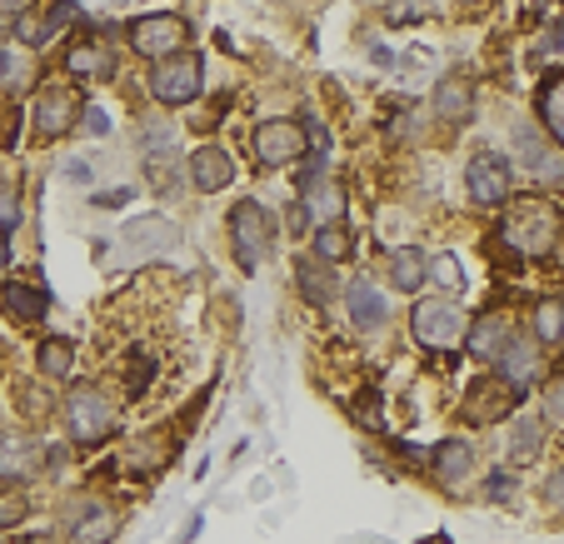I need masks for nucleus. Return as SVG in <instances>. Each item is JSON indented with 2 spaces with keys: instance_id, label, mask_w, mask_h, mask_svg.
<instances>
[{
  "instance_id": "1",
  "label": "nucleus",
  "mask_w": 564,
  "mask_h": 544,
  "mask_svg": "<svg viewBox=\"0 0 564 544\" xmlns=\"http://www.w3.org/2000/svg\"><path fill=\"white\" fill-rule=\"evenodd\" d=\"M465 330H469V315L459 309V300H449V295H430L410 309V335H415V345L430 355H445V350H455V345H465Z\"/></svg>"
},
{
  "instance_id": "2",
  "label": "nucleus",
  "mask_w": 564,
  "mask_h": 544,
  "mask_svg": "<svg viewBox=\"0 0 564 544\" xmlns=\"http://www.w3.org/2000/svg\"><path fill=\"white\" fill-rule=\"evenodd\" d=\"M560 225H564V215H560V205L554 200H520V210L505 215V240H510L520 255L540 260V255H550L554 250Z\"/></svg>"
},
{
  "instance_id": "3",
  "label": "nucleus",
  "mask_w": 564,
  "mask_h": 544,
  "mask_svg": "<svg viewBox=\"0 0 564 544\" xmlns=\"http://www.w3.org/2000/svg\"><path fill=\"white\" fill-rule=\"evenodd\" d=\"M230 246L246 275H256L265 265L270 246H275V220H270V210L260 200H240L230 210Z\"/></svg>"
},
{
  "instance_id": "4",
  "label": "nucleus",
  "mask_w": 564,
  "mask_h": 544,
  "mask_svg": "<svg viewBox=\"0 0 564 544\" xmlns=\"http://www.w3.org/2000/svg\"><path fill=\"white\" fill-rule=\"evenodd\" d=\"M65 425H70L75 445H106L110 429H116V405L100 384H75L70 400H65Z\"/></svg>"
},
{
  "instance_id": "5",
  "label": "nucleus",
  "mask_w": 564,
  "mask_h": 544,
  "mask_svg": "<svg viewBox=\"0 0 564 544\" xmlns=\"http://www.w3.org/2000/svg\"><path fill=\"white\" fill-rule=\"evenodd\" d=\"M205 90V65L200 55H165V61L150 65V96L160 100V106H191V100H200Z\"/></svg>"
},
{
  "instance_id": "6",
  "label": "nucleus",
  "mask_w": 564,
  "mask_h": 544,
  "mask_svg": "<svg viewBox=\"0 0 564 544\" xmlns=\"http://www.w3.org/2000/svg\"><path fill=\"white\" fill-rule=\"evenodd\" d=\"M126 41L135 55L145 61H165V55H181L191 45V21L185 15H140V21L126 25Z\"/></svg>"
},
{
  "instance_id": "7",
  "label": "nucleus",
  "mask_w": 564,
  "mask_h": 544,
  "mask_svg": "<svg viewBox=\"0 0 564 544\" xmlns=\"http://www.w3.org/2000/svg\"><path fill=\"white\" fill-rule=\"evenodd\" d=\"M465 191L475 205H505L514 191V165L500 150H475L465 165Z\"/></svg>"
},
{
  "instance_id": "8",
  "label": "nucleus",
  "mask_w": 564,
  "mask_h": 544,
  "mask_svg": "<svg viewBox=\"0 0 564 544\" xmlns=\"http://www.w3.org/2000/svg\"><path fill=\"white\" fill-rule=\"evenodd\" d=\"M256 155L260 165H300L310 155L305 120H265L256 130Z\"/></svg>"
},
{
  "instance_id": "9",
  "label": "nucleus",
  "mask_w": 564,
  "mask_h": 544,
  "mask_svg": "<svg viewBox=\"0 0 564 544\" xmlns=\"http://www.w3.org/2000/svg\"><path fill=\"white\" fill-rule=\"evenodd\" d=\"M80 120V96L75 90H65V86H51V90H41V96L31 100V130H35V140H61L65 130Z\"/></svg>"
},
{
  "instance_id": "10",
  "label": "nucleus",
  "mask_w": 564,
  "mask_h": 544,
  "mask_svg": "<svg viewBox=\"0 0 564 544\" xmlns=\"http://www.w3.org/2000/svg\"><path fill=\"white\" fill-rule=\"evenodd\" d=\"M495 370H500V384H510V390H520V395H524V390L540 380L544 355H540V345H534V340H520V335H514V340L500 350Z\"/></svg>"
},
{
  "instance_id": "11",
  "label": "nucleus",
  "mask_w": 564,
  "mask_h": 544,
  "mask_svg": "<svg viewBox=\"0 0 564 544\" xmlns=\"http://www.w3.org/2000/svg\"><path fill=\"white\" fill-rule=\"evenodd\" d=\"M35 470H41V445H35V435H25V429H0V480H35Z\"/></svg>"
},
{
  "instance_id": "12",
  "label": "nucleus",
  "mask_w": 564,
  "mask_h": 544,
  "mask_svg": "<svg viewBox=\"0 0 564 544\" xmlns=\"http://www.w3.org/2000/svg\"><path fill=\"white\" fill-rule=\"evenodd\" d=\"M120 534V514L106 500H80L70 520V544H110Z\"/></svg>"
},
{
  "instance_id": "13",
  "label": "nucleus",
  "mask_w": 564,
  "mask_h": 544,
  "mask_svg": "<svg viewBox=\"0 0 564 544\" xmlns=\"http://www.w3.org/2000/svg\"><path fill=\"white\" fill-rule=\"evenodd\" d=\"M430 106H435L440 120L465 126V120L475 116V80H469V75H440V86H435V96H430Z\"/></svg>"
},
{
  "instance_id": "14",
  "label": "nucleus",
  "mask_w": 564,
  "mask_h": 544,
  "mask_svg": "<svg viewBox=\"0 0 564 544\" xmlns=\"http://www.w3.org/2000/svg\"><path fill=\"white\" fill-rule=\"evenodd\" d=\"M510 340H514V325H510V315H505V309H490V315H479L475 330H465L469 355H475V360H485V365L500 360V350H505Z\"/></svg>"
},
{
  "instance_id": "15",
  "label": "nucleus",
  "mask_w": 564,
  "mask_h": 544,
  "mask_svg": "<svg viewBox=\"0 0 564 544\" xmlns=\"http://www.w3.org/2000/svg\"><path fill=\"white\" fill-rule=\"evenodd\" d=\"M345 309H350V325H355V330H380V325L390 320V300H384L365 275L345 285Z\"/></svg>"
},
{
  "instance_id": "16",
  "label": "nucleus",
  "mask_w": 564,
  "mask_h": 544,
  "mask_svg": "<svg viewBox=\"0 0 564 544\" xmlns=\"http://www.w3.org/2000/svg\"><path fill=\"white\" fill-rule=\"evenodd\" d=\"M230 181H235V161H230V150H225V145H200L191 155V185L200 195L225 191Z\"/></svg>"
},
{
  "instance_id": "17",
  "label": "nucleus",
  "mask_w": 564,
  "mask_h": 544,
  "mask_svg": "<svg viewBox=\"0 0 564 544\" xmlns=\"http://www.w3.org/2000/svg\"><path fill=\"white\" fill-rule=\"evenodd\" d=\"M514 145L524 150L520 161H524V171H530V175H540V181H550V185L564 175V155H560V150L544 145L540 130H534V126H514Z\"/></svg>"
},
{
  "instance_id": "18",
  "label": "nucleus",
  "mask_w": 564,
  "mask_h": 544,
  "mask_svg": "<svg viewBox=\"0 0 564 544\" xmlns=\"http://www.w3.org/2000/svg\"><path fill=\"white\" fill-rule=\"evenodd\" d=\"M75 21H80V0H55L41 21H21V41L31 45V51H41V45H51L55 35H61L65 25H75Z\"/></svg>"
},
{
  "instance_id": "19",
  "label": "nucleus",
  "mask_w": 564,
  "mask_h": 544,
  "mask_svg": "<svg viewBox=\"0 0 564 544\" xmlns=\"http://www.w3.org/2000/svg\"><path fill=\"white\" fill-rule=\"evenodd\" d=\"M65 70L80 75V80H110L116 75V51L106 41H80L65 55Z\"/></svg>"
},
{
  "instance_id": "20",
  "label": "nucleus",
  "mask_w": 564,
  "mask_h": 544,
  "mask_svg": "<svg viewBox=\"0 0 564 544\" xmlns=\"http://www.w3.org/2000/svg\"><path fill=\"white\" fill-rule=\"evenodd\" d=\"M430 465H435V475L445 485H465L469 475H475V445L469 439H440L435 455H430Z\"/></svg>"
},
{
  "instance_id": "21",
  "label": "nucleus",
  "mask_w": 564,
  "mask_h": 544,
  "mask_svg": "<svg viewBox=\"0 0 564 544\" xmlns=\"http://www.w3.org/2000/svg\"><path fill=\"white\" fill-rule=\"evenodd\" d=\"M295 285H300V295H305V305H315V309H325L335 300L330 265H325V260H315V255H300L295 260Z\"/></svg>"
},
{
  "instance_id": "22",
  "label": "nucleus",
  "mask_w": 564,
  "mask_h": 544,
  "mask_svg": "<svg viewBox=\"0 0 564 544\" xmlns=\"http://www.w3.org/2000/svg\"><path fill=\"white\" fill-rule=\"evenodd\" d=\"M384 275H390V290H400V295H415V290L430 280V255H425V250H415V246L394 250Z\"/></svg>"
},
{
  "instance_id": "23",
  "label": "nucleus",
  "mask_w": 564,
  "mask_h": 544,
  "mask_svg": "<svg viewBox=\"0 0 564 544\" xmlns=\"http://www.w3.org/2000/svg\"><path fill=\"white\" fill-rule=\"evenodd\" d=\"M300 205L310 210V220L315 225H325V220H340V210H345V195H340V185L335 181H325V175H315V181H305L300 185Z\"/></svg>"
},
{
  "instance_id": "24",
  "label": "nucleus",
  "mask_w": 564,
  "mask_h": 544,
  "mask_svg": "<svg viewBox=\"0 0 564 544\" xmlns=\"http://www.w3.org/2000/svg\"><path fill=\"white\" fill-rule=\"evenodd\" d=\"M505 449H510L514 465H534L540 449H544V420H534V415L510 420V429H505Z\"/></svg>"
},
{
  "instance_id": "25",
  "label": "nucleus",
  "mask_w": 564,
  "mask_h": 544,
  "mask_svg": "<svg viewBox=\"0 0 564 544\" xmlns=\"http://www.w3.org/2000/svg\"><path fill=\"white\" fill-rule=\"evenodd\" d=\"M310 236H315V250H310V255L325 260V265H340V260L355 255V230L345 220H325V225H315Z\"/></svg>"
},
{
  "instance_id": "26",
  "label": "nucleus",
  "mask_w": 564,
  "mask_h": 544,
  "mask_svg": "<svg viewBox=\"0 0 564 544\" xmlns=\"http://www.w3.org/2000/svg\"><path fill=\"white\" fill-rule=\"evenodd\" d=\"M0 305H6V315H11L15 325H31L45 315V290L21 285V280H6V285H0Z\"/></svg>"
},
{
  "instance_id": "27",
  "label": "nucleus",
  "mask_w": 564,
  "mask_h": 544,
  "mask_svg": "<svg viewBox=\"0 0 564 544\" xmlns=\"http://www.w3.org/2000/svg\"><path fill=\"white\" fill-rule=\"evenodd\" d=\"M175 140H181V130H175L171 116H145L140 120V150H145L150 161H171Z\"/></svg>"
},
{
  "instance_id": "28",
  "label": "nucleus",
  "mask_w": 564,
  "mask_h": 544,
  "mask_svg": "<svg viewBox=\"0 0 564 544\" xmlns=\"http://www.w3.org/2000/svg\"><path fill=\"white\" fill-rule=\"evenodd\" d=\"M35 370L51 374V380H65V374L75 370V345H70V340H61V335L41 340V350H35Z\"/></svg>"
},
{
  "instance_id": "29",
  "label": "nucleus",
  "mask_w": 564,
  "mask_h": 544,
  "mask_svg": "<svg viewBox=\"0 0 564 544\" xmlns=\"http://www.w3.org/2000/svg\"><path fill=\"white\" fill-rule=\"evenodd\" d=\"M534 340L540 345H564V300L550 295L534 305Z\"/></svg>"
},
{
  "instance_id": "30",
  "label": "nucleus",
  "mask_w": 564,
  "mask_h": 544,
  "mask_svg": "<svg viewBox=\"0 0 564 544\" xmlns=\"http://www.w3.org/2000/svg\"><path fill=\"white\" fill-rule=\"evenodd\" d=\"M540 120H544V130L564 145V70L540 90Z\"/></svg>"
},
{
  "instance_id": "31",
  "label": "nucleus",
  "mask_w": 564,
  "mask_h": 544,
  "mask_svg": "<svg viewBox=\"0 0 564 544\" xmlns=\"http://www.w3.org/2000/svg\"><path fill=\"white\" fill-rule=\"evenodd\" d=\"M540 420L550 429H564V370L544 380V395H540Z\"/></svg>"
},
{
  "instance_id": "32",
  "label": "nucleus",
  "mask_w": 564,
  "mask_h": 544,
  "mask_svg": "<svg viewBox=\"0 0 564 544\" xmlns=\"http://www.w3.org/2000/svg\"><path fill=\"white\" fill-rule=\"evenodd\" d=\"M430 280H435V285H445V295H449V300H455L459 290H465V270H459V260L449 255V250H445V255L430 260Z\"/></svg>"
},
{
  "instance_id": "33",
  "label": "nucleus",
  "mask_w": 564,
  "mask_h": 544,
  "mask_svg": "<svg viewBox=\"0 0 564 544\" xmlns=\"http://www.w3.org/2000/svg\"><path fill=\"white\" fill-rule=\"evenodd\" d=\"M425 15H435V0H390L384 6V21H394V25H415Z\"/></svg>"
},
{
  "instance_id": "34",
  "label": "nucleus",
  "mask_w": 564,
  "mask_h": 544,
  "mask_svg": "<svg viewBox=\"0 0 564 544\" xmlns=\"http://www.w3.org/2000/svg\"><path fill=\"white\" fill-rule=\"evenodd\" d=\"M21 215H25V205H21V191H15L11 181H0V230L11 236L15 225H21Z\"/></svg>"
},
{
  "instance_id": "35",
  "label": "nucleus",
  "mask_w": 564,
  "mask_h": 544,
  "mask_svg": "<svg viewBox=\"0 0 564 544\" xmlns=\"http://www.w3.org/2000/svg\"><path fill=\"white\" fill-rule=\"evenodd\" d=\"M479 494H485V500H520V475H514V470L490 475V480L479 485Z\"/></svg>"
},
{
  "instance_id": "36",
  "label": "nucleus",
  "mask_w": 564,
  "mask_h": 544,
  "mask_svg": "<svg viewBox=\"0 0 564 544\" xmlns=\"http://www.w3.org/2000/svg\"><path fill=\"white\" fill-rule=\"evenodd\" d=\"M25 514H31V504H25L21 490H0V530H15Z\"/></svg>"
},
{
  "instance_id": "37",
  "label": "nucleus",
  "mask_w": 564,
  "mask_h": 544,
  "mask_svg": "<svg viewBox=\"0 0 564 544\" xmlns=\"http://www.w3.org/2000/svg\"><path fill=\"white\" fill-rule=\"evenodd\" d=\"M130 200H135V191H130V185H110V191H100L90 205H100V210H120V205H130Z\"/></svg>"
},
{
  "instance_id": "38",
  "label": "nucleus",
  "mask_w": 564,
  "mask_h": 544,
  "mask_svg": "<svg viewBox=\"0 0 564 544\" xmlns=\"http://www.w3.org/2000/svg\"><path fill=\"white\" fill-rule=\"evenodd\" d=\"M534 55H540V61H554V55H564V25H550V31H544V41L534 45Z\"/></svg>"
},
{
  "instance_id": "39",
  "label": "nucleus",
  "mask_w": 564,
  "mask_h": 544,
  "mask_svg": "<svg viewBox=\"0 0 564 544\" xmlns=\"http://www.w3.org/2000/svg\"><path fill=\"white\" fill-rule=\"evenodd\" d=\"M80 126H86V135H110V116L100 106H86L80 110Z\"/></svg>"
},
{
  "instance_id": "40",
  "label": "nucleus",
  "mask_w": 564,
  "mask_h": 544,
  "mask_svg": "<svg viewBox=\"0 0 564 544\" xmlns=\"http://www.w3.org/2000/svg\"><path fill=\"white\" fill-rule=\"evenodd\" d=\"M355 415H360L370 429H384V420H380V400H375V390H365V405H355Z\"/></svg>"
},
{
  "instance_id": "41",
  "label": "nucleus",
  "mask_w": 564,
  "mask_h": 544,
  "mask_svg": "<svg viewBox=\"0 0 564 544\" xmlns=\"http://www.w3.org/2000/svg\"><path fill=\"white\" fill-rule=\"evenodd\" d=\"M285 220H290V230H295V236H310V230H315V220H310V210L300 200L285 210Z\"/></svg>"
},
{
  "instance_id": "42",
  "label": "nucleus",
  "mask_w": 564,
  "mask_h": 544,
  "mask_svg": "<svg viewBox=\"0 0 564 544\" xmlns=\"http://www.w3.org/2000/svg\"><path fill=\"white\" fill-rule=\"evenodd\" d=\"M35 0H0V25H11V21H25V11H31Z\"/></svg>"
},
{
  "instance_id": "43",
  "label": "nucleus",
  "mask_w": 564,
  "mask_h": 544,
  "mask_svg": "<svg viewBox=\"0 0 564 544\" xmlns=\"http://www.w3.org/2000/svg\"><path fill=\"white\" fill-rule=\"evenodd\" d=\"M544 500H550L554 510H564V470H554L550 480H544Z\"/></svg>"
},
{
  "instance_id": "44",
  "label": "nucleus",
  "mask_w": 564,
  "mask_h": 544,
  "mask_svg": "<svg viewBox=\"0 0 564 544\" xmlns=\"http://www.w3.org/2000/svg\"><path fill=\"white\" fill-rule=\"evenodd\" d=\"M65 181H70V185H90V165L86 161H70V165H65Z\"/></svg>"
},
{
  "instance_id": "45",
  "label": "nucleus",
  "mask_w": 564,
  "mask_h": 544,
  "mask_svg": "<svg viewBox=\"0 0 564 544\" xmlns=\"http://www.w3.org/2000/svg\"><path fill=\"white\" fill-rule=\"evenodd\" d=\"M200 530H205V520H200V514H195V520H191V524H185V530H181V544L200 540Z\"/></svg>"
},
{
  "instance_id": "46",
  "label": "nucleus",
  "mask_w": 564,
  "mask_h": 544,
  "mask_svg": "<svg viewBox=\"0 0 564 544\" xmlns=\"http://www.w3.org/2000/svg\"><path fill=\"white\" fill-rule=\"evenodd\" d=\"M6 270H11V236L0 230V275H6Z\"/></svg>"
}]
</instances>
